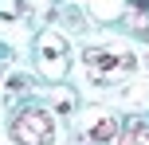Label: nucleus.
<instances>
[{
    "instance_id": "nucleus-4",
    "label": "nucleus",
    "mask_w": 149,
    "mask_h": 145,
    "mask_svg": "<svg viewBox=\"0 0 149 145\" xmlns=\"http://www.w3.org/2000/svg\"><path fill=\"white\" fill-rule=\"evenodd\" d=\"M114 145H149V122H145V118L126 122L118 130V137H114Z\"/></svg>"
},
{
    "instance_id": "nucleus-3",
    "label": "nucleus",
    "mask_w": 149,
    "mask_h": 145,
    "mask_svg": "<svg viewBox=\"0 0 149 145\" xmlns=\"http://www.w3.org/2000/svg\"><path fill=\"white\" fill-rule=\"evenodd\" d=\"M39 55H43V75H47V78H63V71H67V59H63V43H59V39H55V35H47V39H43V51H39Z\"/></svg>"
},
{
    "instance_id": "nucleus-6",
    "label": "nucleus",
    "mask_w": 149,
    "mask_h": 145,
    "mask_svg": "<svg viewBox=\"0 0 149 145\" xmlns=\"http://www.w3.org/2000/svg\"><path fill=\"white\" fill-rule=\"evenodd\" d=\"M137 24V31H149V4L141 0L137 8H130V28Z\"/></svg>"
},
{
    "instance_id": "nucleus-1",
    "label": "nucleus",
    "mask_w": 149,
    "mask_h": 145,
    "mask_svg": "<svg viewBox=\"0 0 149 145\" xmlns=\"http://www.w3.org/2000/svg\"><path fill=\"white\" fill-rule=\"evenodd\" d=\"M12 137L20 145H51L55 141V126L47 110H20L12 122Z\"/></svg>"
},
{
    "instance_id": "nucleus-5",
    "label": "nucleus",
    "mask_w": 149,
    "mask_h": 145,
    "mask_svg": "<svg viewBox=\"0 0 149 145\" xmlns=\"http://www.w3.org/2000/svg\"><path fill=\"white\" fill-rule=\"evenodd\" d=\"M118 118H110V114H102L94 126H90V141H98V145H114V137H118Z\"/></svg>"
},
{
    "instance_id": "nucleus-2",
    "label": "nucleus",
    "mask_w": 149,
    "mask_h": 145,
    "mask_svg": "<svg viewBox=\"0 0 149 145\" xmlns=\"http://www.w3.org/2000/svg\"><path fill=\"white\" fill-rule=\"evenodd\" d=\"M86 67L102 71V75H110V71H134V55H118V51H86Z\"/></svg>"
}]
</instances>
